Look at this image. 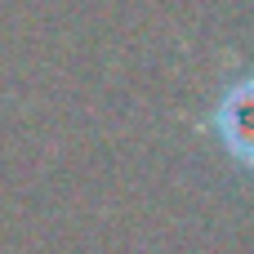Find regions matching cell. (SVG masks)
Instances as JSON below:
<instances>
[{
  "instance_id": "1",
  "label": "cell",
  "mask_w": 254,
  "mask_h": 254,
  "mask_svg": "<svg viewBox=\"0 0 254 254\" xmlns=\"http://www.w3.org/2000/svg\"><path fill=\"white\" fill-rule=\"evenodd\" d=\"M219 134H223V147H228L241 165L254 170V80L241 85V89L223 103V112H219Z\"/></svg>"
}]
</instances>
